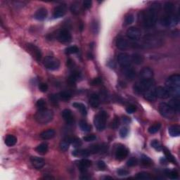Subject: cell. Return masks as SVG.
Returning <instances> with one entry per match:
<instances>
[{"mask_svg": "<svg viewBox=\"0 0 180 180\" xmlns=\"http://www.w3.org/2000/svg\"><path fill=\"white\" fill-rule=\"evenodd\" d=\"M142 163L144 165L149 166L151 165L152 164V160H151V158H149L148 156H146L145 155H142Z\"/></svg>", "mask_w": 180, "mask_h": 180, "instance_id": "obj_43", "label": "cell"}, {"mask_svg": "<svg viewBox=\"0 0 180 180\" xmlns=\"http://www.w3.org/2000/svg\"><path fill=\"white\" fill-rule=\"evenodd\" d=\"M70 11H72L73 14L78 15L80 14V6H79L78 4L75 3L72 4V6L70 7Z\"/></svg>", "mask_w": 180, "mask_h": 180, "instance_id": "obj_42", "label": "cell"}, {"mask_svg": "<svg viewBox=\"0 0 180 180\" xmlns=\"http://www.w3.org/2000/svg\"><path fill=\"white\" fill-rule=\"evenodd\" d=\"M132 61L134 62L135 64L141 65L144 62V57L143 56L138 53L133 54L132 57H131Z\"/></svg>", "mask_w": 180, "mask_h": 180, "instance_id": "obj_28", "label": "cell"}, {"mask_svg": "<svg viewBox=\"0 0 180 180\" xmlns=\"http://www.w3.org/2000/svg\"><path fill=\"white\" fill-rule=\"evenodd\" d=\"M49 100L53 104H54V105L58 104V101H59V96H57V95L50 96Z\"/></svg>", "mask_w": 180, "mask_h": 180, "instance_id": "obj_52", "label": "cell"}, {"mask_svg": "<svg viewBox=\"0 0 180 180\" xmlns=\"http://www.w3.org/2000/svg\"><path fill=\"white\" fill-rule=\"evenodd\" d=\"M165 11L166 15H169V16H171L174 11V4L172 2H166L164 6Z\"/></svg>", "mask_w": 180, "mask_h": 180, "instance_id": "obj_35", "label": "cell"}, {"mask_svg": "<svg viewBox=\"0 0 180 180\" xmlns=\"http://www.w3.org/2000/svg\"><path fill=\"white\" fill-rule=\"evenodd\" d=\"M159 111L163 117L167 118H172L174 115V112L171 109L169 105L166 103H161L159 105Z\"/></svg>", "mask_w": 180, "mask_h": 180, "instance_id": "obj_7", "label": "cell"}, {"mask_svg": "<svg viewBox=\"0 0 180 180\" xmlns=\"http://www.w3.org/2000/svg\"><path fill=\"white\" fill-rule=\"evenodd\" d=\"M136 178L138 179H151V175L148 172H142L136 174Z\"/></svg>", "mask_w": 180, "mask_h": 180, "instance_id": "obj_40", "label": "cell"}, {"mask_svg": "<svg viewBox=\"0 0 180 180\" xmlns=\"http://www.w3.org/2000/svg\"><path fill=\"white\" fill-rule=\"evenodd\" d=\"M160 127H161V125L160 123H156L155 124V125H152V126H151L149 128V129H148V131H149V132L150 133V134H155V133L158 132L159 131V129H160Z\"/></svg>", "mask_w": 180, "mask_h": 180, "instance_id": "obj_39", "label": "cell"}, {"mask_svg": "<svg viewBox=\"0 0 180 180\" xmlns=\"http://www.w3.org/2000/svg\"><path fill=\"white\" fill-rule=\"evenodd\" d=\"M59 98L63 101H69L72 97V94L68 91H63L59 94Z\"/></svg>", "mask_w": 180, "mask_h": 180, "instance_id": "obj_33", "label": "cell"}, {"mask_svg": "<svg viewBox=\"0 0 180 180\" xmlns=\"http://www.w3.org/2000/svg\"><path fill=\"white\" fill-rule=\"evenodd\" d=\"M79 125H80V129H81L83 132H90L91 129V125H89V124L84 120L80 121V123H79Z\"/></svg>", "mask_w": 180, "mask_h": 180, "instance_id": "obj_37", "label": "cell"}, {"mask_svg": "<svg viewBox=\"0 0 180 180\" xmlns=\"http://www.w3.org/2000/svg\"><path fill=\"white\" fill-rule=\"evenodd\" d=\"M144 97L146 100L149 101H154L156 99V96H155V88L153 89H150L148 90L147 91H146L144 93Z\"/></svg>", "mask_w": 180, "mask_h": 180, "instance_id": "obj_26", "label": "cell"}, {"mask_svg": "<svg viewBox=\"0 0 180 180\" xmlns=\"http://www.w3.org/2000/svg\"><path fill=\"white\" fill-rule=\"evenodd\" d=\"M118 63L123 68L128 67L132 63V59L128 54L126 53H121L118 56Z\"/></svg>", "mask_w": 180, "mask_h": 180, "instance_id": "obj_9", "label": "cell"}, {"mask_svg": "<svg viewBox=\"0 0 180 180\" xmlns=\"http://www.w3.org/2000/svg\"><path fill=\"white\" fill-rule=\"evenodd\" d=\"M78 48L76 46H71L65 49V52L67 54H73L77 53L78 52Z\"/></svg>", "mask_w": 180, "mask_h": 180, "instance_id": "obj_44", "label": "cell"}, {"mask_svg": "<svg viewBox=\"0 0 180 180\" xmlns=\"http://www.w3.org/2000/svg\"><path fill=\"white\" fill-rule=\"evenodd\" d=\"M62 116L64 120L66 122L67 124L68 125H72L74 123V119H73L72 112L69 109H65L62 112Z\"/></svg>", "mask_w": 180, "mask_h": 180, "instance_id": "obj_18", "label": "cell"}, {"mask_svg": "<svg viewBox=\"0 0 180 180\" xmlns=\"http://www.w3.org/2000/svg\"><path fill=\"white\" fill-rule=\"evenodd\" d=\"M39 89L42 92H46L48 90V85L46 83H41L39 85Z\"/></svg>", "mask_w": 180, "mask_h": 180, "instance_id": "obj_54", "label": "cell"}, {"mask_svg": "<svg viewBox=\"0 0 180 180\" xmlns=\"http://www.w3.org/2000/svg\"><path fill=\"white\" fill-rule=\"evenodd\" d=\"M166 174L172 179H178V177H179L178 173L176 171H168L166 172Z\"/></svg>", "mask_w": 180, "mask_h": 180, "instance_id": "obj_47", "label": "cell"}, {"mask_svg": "<svg viewBox=\"0 0 180 180\" xmlns=\"http://www.w3.org/2000/svg\"><path fill=\"white\" fill-rule=\"evenodd\" d=\"M134 16L132 14H129L128 16H127L125 17V25H128L129 24H132L133 22H134Z\"/></svg>", "mask_w": 180, "mask_h": 180, "instance_id": "obj_46", "label": "cell"}, {"mask_svg": "<svg viewBox=\"0 0 180 180\" xmlns=\"http://www.w3.org/2000/svg\"><path fill=\"white\" fill-rule=\"evenodd\" d=\"M57 39L61 43H68L72 39V36L67 30H61L57 34Z\"/></svg>", "mask_w": 180, "mask_h": 180, "instance_id": "obj_8", "label": "cell"}, {"mask_svg": "<svg viewBox=\"0 0 180 180\" xmlns=\"http://www.w3.org/2000/svg\"><path fill=\"white\" fill-rule=\"evenodd\" d=\"M84 141H85V142H93V141H95L97 139V136H95L94 134H91V135H87V136H84L83 138Z\"/></svg>", "mask_w": 180, "mask_h": 180, "instance_id": "obj_51", "label": "cell"}, {"mask_svg": "<svg viewBox=\"0 0 180 180\" xmlns=\"http://www.w3.org/2000/svg\"><path fill=\"white\" fill-rule=\"evenodd\" d=\"M128 155V149L125 146H118L115 152V158L118 160H123Z\"/></svg>", "mask_w": 180, "mask_h": 180, "instance_id": "obj_13", "label": "cell"}, {"mask_svg": "<svg viewBox=\"0 0 180 180\" xmlns=\"http://www.w3.org/2000/svg\"><path fill=\"white\" fill-rule=\"evenodd\" d=\"M151 145L152 147H153L154 149L156 150V151H160L162 150V146H161L160 143L158 140L154 139V140L152 141L151 143Z\"/></svg>", "mask_w": 180, "mask_h": 180, "instance_id": "obj_41", "label": "cell"}, {"mask_svg": "<svg viewBox=\"0 0 180 180\" xmlns=\"http://www.w3.org/2000/svg\"><path fill=\"white\" fill-rule=\"evenodd\" d=\"M73 106L80 110L83 115H86L87 114V108H86V106L83 104H82V103L75 102L73 104Z\"/></svg>", "mask_w": 180, "mask_h": 180, "instance_id": "obj_29", "label": "cell"}, {"mask_svg": "<svg viewBox=\"0 0 180 180\" xmlns=\"http://www.w3.org/2000/svg\"><path fill=\"white\" fill-rule=\"evenodd\" d=\"M89 104L92 108H96L99 107L100 104V99L99 96L97 94H92L89 98Z\"/></svg>", "mask_w": 180, "mask_h": 180, "instance_id": "obj_22", "label": "cell"}, {"mask_svg": "<svg viewBox=\"0 0 180 180\" xmlns=\"http://www.w3.org/2000/svg\"><path fill=\"white\" fill-rule=\"evenodd\" d=\"M91 165V161L88 159H82L80 161V170L82 172H85L87 168Z\"/></svg>", "mask_w": 180, "mask_h": 180, "instance_id": "obj_25", "label": "cell"}, {"mask_svg": "<svg viewBox=\"0 0 180 180\" xmlns=\"http://www.w3.org/2000/svg\"><path fill=\"white\" fill-rule=\"evenodd\" d=\"M36 106L39 110H43L45 109V106H46V102L43 99H39L38 101H37Z\"/></svg>", "mask_w": 180, "mask_h": 180, "instance_id": "obj_45", "label": "cell"}, {"mask_svg": "<svg viewBox=\"0 0 180 180\" xmlns=\"http://www.w3.org/2000/svg\"><path fill=\"white\" fill-rule=\"evenodd\" d=\"M88 150H89L90 153H93V154L98 153L99 152L101 151V146H99L98 144H94V145L90 146Z\"/></svg>", "mask_w": 180, "mask_h": 180, "instance_id": "obj_38", "label": "cell"}, {"mask_svg": "<svg viewBox=\"0 0 180 180\" xmlns=\"http://www.w3.org/2000/svg\"><path fill=\"white\" fill-rule=\"evenodd\" d=\"M30 162L33 166L36 169H41L44 166L45 161L42 158L33 156L30 158Z\"/></svg>", "mask_w": 180, "mask_h": 180, "instance_id": "obj_16", "label": "cell"}, {"mask_svg": "<svg viewBox=\"0 0 180 180\" xmlns=\"http://www.w3.org/2000/svg\"><path fill=\"white\" fill-rule=\"evenodd\" d=\"M36 151L39 154H45L48 151V145L45 143L39 144L36 147Z\"/></svg>", "mask_w": 180, "mask_h": 180, "instance_id": "obj_31", "label": "cell"}, {"mask_svg": "<svg viewBox=\"0 0 180 180\" xmlns=\"http://www.w3.org/2000/svg\"><path fill=\"white\" fill-rule=\"evenodd\" d=\"M163 150H164V153H165V155L167 160H168V161H170V162L174 163V164H177V160H176V159L174 158V157L173 156V155L171 154L170 151H169L168 149H166V148H164Z\"/></svg>", "mask_w": 180, "mask_h": 180, "instance_id": "obj_34", "label": "cell"}, {"mask_svg": "<svg viewBox=\"0 0 180 180\" xmlns=\"http://www.w3.org/2000/svg\"><path fill=\"white\" fill-rule=\"evenodd\" d=\"M172 18L171 16L169 15H165V16H163L160 19V23L163 26H168L171 24Z\"/></svg>", "mask_w": 180, "mask_h": 180, "instance_id": "obj_36", "label": "cell"}, {"mask_svg": "<svg viewBox=\"0 0 180 180\" xmlns=\"http://www.w3.org/2000/svg\"><path fill=\"white\" fill-rule=\"evenodd\" d=\"M165 85L170 95L173 96L174 98H179L180 96L179 75H172L169 77L165 82Z\"/></svg>", "mask_w": 180, "mask_h": 180, "instance_id": "obj_2", "label": "cell"}, {"mask_svg": "<svg viewBox=\"0 0 180 180\" xmlns=\"http://www.w3.org/2000/svg\"><path fill=\"white\" fill-rule=\"evenodd\" d=\"M128 132H129L128 129H127V127H123V128L120 130V135L122 138H125L127 136Z\"/></svg>", "mask_w": 180, "mask_h": 180, "instance_id": "obj_50", "label": "cell"}, {"mask_svg": "<svg viewBox=\"0 0 180 180\" xmlns=\"http://www.w3.org/2000/svg\"><path fill=\"white\" fill-rule=\"evenodd\" d=\"M55 131L52 129H49L47 130H45L40 134V137L44 140H48L54 138L55 136Z\"/></svg>", "mask_w": 180, "mask_h": 180, "instance_id": "obj_21", "label": "cell"}, {"mask_svg": "<svg viewBox=\"0 0 180 180\" xmlns=\"http://www.w3.org/2000/svg\"><path fill=\"white\" fill-rule=\"evenodd\" d=\"M153 71L151 68L145 67L140 71V77L142 80H150L153 78Z\"/></svg>", "mask_w": 180, "mask_h": 180, "instance_id": "obj_15", "label": "cell"}, {"mask_svg": "<svg viewBox=\"0 0 180 180\" xmlns=\"http://www.w3.org/2000/svg\"><path fill=\"white\" fill-rule=\"evenodd\" d=\"M168 132L171 136L176 137V136H179L180 134V127L177 125H174L169 127Z\"/></svg>", "mask_w": 180, "mask_h": 180, "instance_id": "obj_27", "label": "cell"}, {"mask_svg": "<svg viewBox=\"0 0 180 180\" xmlns=\"http://www.w3.org/2000/svg\"><path fill=\"white\" fill-rule=\"evenodd\" d=\"M101 82H102V80H101V78H95L91 82V85H99V84H101Z\"/></svg>", "mask_w": 180, "mask_h": 180, "instance_id": "obj_58", "label": "cell"}, {"mask_svg": "<svg viewBox=\"0 0 180 180\" xmlns=\"http://www.w3.org/2000/svg\"><path fill=\"white\" fill-rule=\"evenodd\" d=\"M48 11L47 9L44 7L39 9L36 12H35V15H34V18L37 20H44L45 18L47 17Z\"/></svg>", "mask_w": 180, "mask_h": 180, "instance_id": "obj_17", "label": "cell"}, {"mask_svg": "<svg viewBox=\"0 0 180 180\" xmlns=\"http://www.w3.org/2000/svg\"><path fill=\"white\" fill-rule=\"evenodd\" d=\"M136 164H137V160H136V158H134V157L129 158L127 162V166H129V167H134L136 165Z\"/></svg>", "mask_w": 180, "mask_h": 180, "instance_id": "obj_48", "label": "cell"}, {"mask_svg": "<svg viewBox=\"0 0 180 180\" xmlns=\"http://www.w3.org/2000/svg\"><path fill=\"white\" fill-rule=\"evenodd\" d=\"M126 111L127 113L129 114H132L136 111V107L133 105H131V106H129L128 107H127L126 108Z\"/></svg>", "mask_w": 180, "mask_h": 180, "instance_id": "obj_55", "label": "cell"}, {"mask_svg": "<svg viewBox=\"0 0 180 180\" xmlns=\"http://www.w3.org/2000/svg\"><path fill=\"white\" fill-rule=\"evenodd\" d=\"M44 65L45 68L50 70H56L60 67V61L59 59L52 56H48L44 59Z\"/></svg>", "mask_w": 180, "mask_h": 180, "instance_id": "obj_6", "label": "cell"}, {"mask_svg": "<svg viewBox=\"0 0 180 180\" xmlns=\"http://www.w3.org/2000/svg\"><path fill=\"white\" fill-rule=\"evenodd\" d=\"M53 118V112L46 108L43 110H39L35 115V119L39 124H47L52 120Z\"/></svg>", "mask_w": 180, "mask_h": 180, "instance_id": "obj_3", "label": "cell"}, {"mask_svg": "<svg viewBox=\"0 0 180 180\" xmlns=\"http://www.w3.org/2000/svg\"><path fill=\"white\" fill-rule=\"evenodd\" d=\"M153 82L152 79L150 80H142L137 83L135 84L134 86V91L138 94H144L146 91L151 89L153 86Z\"/></svg>", "mask_w": 180, "mask_h": 180, "instance_id": "obj_5", "label": "cell"}, {"mask_svg": "<svg viewBox=\"0 0 180 180\" xmlns=\"http://www.w3.org/2000/svg\"><path fill=\"white\" fill-rule=\"evenodd\" d=\"M91 154L90 152L89 151L88 149H82V150H76V151H73V155H75V156H78L80 155L82 157H88L89 155Z\"/></svg>", "mask_w": 180, "mask_h": 180, "instance_id": "obj_32", "label": "cell"}, {"mask_svg": "<svg viewBox=\"0 0 180 180\" xmlns=\"http://www.w3.org/2000/svg\"><path fill=\"white\" fill-rule=\"evenodd\" d=\"M124 75L129 80H132L136 77V70L130 66L124 68Z\"/></svg>", "mask_w": 180, "mask_h": 180, "instance_id": "obj_19", "label": "cell"}, {"mask_svg": "<svg viewBox=\"0 0 180 180\" xmlns=\"http://www.w3.org/2000/svg\"><path fill=\"white\" fill-rule=\"evenodd\" d=\"M28 50L31 52V54L35 56L37 61H39L42 59V53H41L40 49L34 44H27Z\"/></svg>", "mask_w": 180, "mask_h": 180, "instance_id": "obj_14", "label": "cell"}, {"mask_svg": "<svg viewBox=\"0 0 180 180\" xmlns=\"http://www.w3.org/2000/svg\"><path fill=\"white\" fill-rule=\"evenodd\" d=\"M120 125V120L118 118H115L112 121L111 123V127L112 129H117Z\"/></svg>", "mask_w": 180, "mask_h": 180, "instance_id": "obj_49", "label": "cell"}, {"mask_svg": "<svg viewBox=\"0 0 180 180\" xmlns=\"http://www.w3.org/2000/svg\"><path fill=\"white\" fill-rule=\"evenodd\" d=\"M129 46V42L124 38H118L116 41V46L120 50H126Z\"/></svg>", "mask_w": 180, "mask_h": 180, "instance_id": "obj_23", "label": "cell"}, {"mask_svg": "<svg viewBox=\"0 0 180 180\" xmlns=\"http://www.w3.org/2000/svg\"><path fill=\"white\" fill-rule=\"evenodd\" d=\"M129 171H127L126 170H124V169H120L118 170V174L120 176H126L129 174Z\"/></svg>", "mask_w": 180, "mask_h": 180, "instance_id": "obj_56", "label": "cell"}, {"mask_svg": "<svg viewBox=\"0 0 180 180\" xmlns=\"http://www.w3.org/2000/svg\"><path fill=\"white\" fill-rule=\"evenodd\" d=\"M73 139H74L73 138H67L63 140L62 142L60 143V149L62 151H66L69 149V146L71 143H73Z\"/></svg>", "mask_w": 180, "mask_h": 180, "instance_id": "obj_24", "label": "cell"}, {"mask_svg": "<svg viewBox=\"0 0 180 180\" xmlns=\"http://www.w3.org/2000/svg\"><path fill=\"white\" fill-rule=\"evenodd\" d=\"M126 35L128 38L131 39H138L142 35V32L139 28L136 27H131L127 30Z\"/></svg>", "mask_w": 180, "mask_h": 180, "instance_id": "obj_11", "label": "cell"}, {"mask_svg": "<svg viewBox=\"0 0 180 180\" xmlns=\"http://www.w3.org/2000/svg\"><path fill=\"white\" fill-rule=\"evenodd\" d=\"M107 117H108V114L104 110H101L95 115L94 119V124L96 128L98 129L99 132L104 130L106 127Z\"/></svg>", "mask_w": 180, "mask_h": 180, "instance_id": "obj_4", "label": "cell"}, {"mask_svg": "<svg viewBox=\"0 0 180 180\" xmlns=\"http://www.w3.org/2000/svg\"><path fill=\"white\" fill-rule=\"evenodd\" d=\"M160 6L158 3H155L151 6L144 14V23L147 28H151L155 25L158 19V14Z\"/></svg>", "mask_w": 180, "mask_h": 180, "instance_id": "obj_1", "label": "cell"}, {"mask_svg": "<svg viewBox=\"0 0 180 180\" xmlns=\"http://www.w3.org/2000/svg\"><path fill=\"white\" fill-rule=\"evenodd\" d=\"M72 144H73V146H74V147L77 148L82 145V142H81V140L79 139H74Z\"/></svg>", "mask_w": 180, "mask_h": 180, "instance_id": "obj_57", "label": "cell"}, {"mask_svg": "<svg viewBox=\"0 0 180 180\" xmlns=\"http://www.w3.org/2000/svg\"><path fill=\"white\" fill-rule=\"evenodd\" d=\"M123 121L125 123V124H128L131 122L130 119L128 117H127V116H125V117L123 118Z\"/></svg>", "mask_w": 180, "mask_h": 180, "instance_id": "obj_60", "label": "cell"}, {"mask_svg": "<svg viewBox=\"0 0 180 180\" xmlns=\"http://www.w3.org/2000/svg\"><path fill=\"white\" fill-rule=\"evenodd\" d=\"M155 92L157 98L161 99H166L169 98V97L170 96L168 89L166 87H161V86L155 88Z\"/></svg>", "mask_w": 180, "mask_h": 180, "instance_id": "obj_10", "label": "cell"}, {"mask_svg": "<svg viewBox=\"0 0 180 180\" xmlns=\"http://www.w3.org/2000/svg\"><path fill=\"white\" fill-rule=\"evenodd\" d=\"M17 139L14 135L9 134L5 139V144L8 146H13L16 144Z\"/></svg>", "mask_w": 180, "mask_h": 180, "instance_id": "obj_30", "label": "cell"}, {"mask_svg": "<svg viewBox=\"0 0 180 180\" xmlns=\"http://www.w3.org/2000/svg\"><path fill=\"white\" fill-rule=\"evenodd\" d=\"M97 165H98V168L100 169V170H104L106 168V163H105L104 161L100 160L99 161L98 163H97Z\"/></svg>", "mask_w": 180, "mask_h": 180, "instance_id": "obj_59", "label": "cell"}, {"mask_svg": "<svg viewBox=\"0 0 180 180\" xmlns=\"http://www.w3.org/2000/svg\"><path fill=\"white\" fill-rule=\"evenodd\" d=\"M83 7L86 9H89L91 7L92 5V1H90V0H85L83 1Z\"/></svg>", "mask_w": 180, "mask_h": 180, "instance_id": "obj_53", "label": "cell"}, {"mask_svg": "<svg viewBox=\"0 0 180 180\" xmlns=\"http://www.w3.org/2000/svg\"><path fill=\"white\" fill-rule=\"evenodd\" d=\"M169 106L174 112H178L180 108V101L179 98H174L169 101Z\"/></svg>", "mask_w": 180, "mask_h": 180, "instance_id": "obj_20", "label": "cell"}, {"mask_svg": "<svg viewBox=\"0 0 180 180\" xmlns=\"http://www.w3.org/2000/svg\"><path fill=\"white\" fill-rule=\"evenodd\" d=\"M67 11V7L66 4H61L56 7L54 10V14H53V17L54 18H61L62 16H63L65 14Z\"/></svg>", "mask_w": 180, "mask_h": 180, "instance_id": "obj_12", "label": "cell"}]
</instances>
